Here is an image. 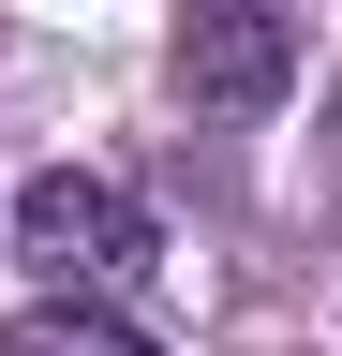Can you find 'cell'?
<instances>
[{"mask_svg": "<svg viewBox=\"0 0 342 356\" xmlns=\"http://www.w3.org/2000/svg\"><path fill=\"white\" fill-rule=\"evenodd\" d=\"M15 267L45 297H75V312H104L119 282H149V208L119 193L104 163H45L15 193Z\"/></svg>", "mask_w": 342, "mask_h": 356, "instance_id": "obj_1", "label": "cell"}, {"mask_svg": "<svg viewBox=\"0 0 342 356\" xmlns=\"http://www.w3.org/2000/svg\"><path fill=\"white\" fill-rule=\"evenodd\" d=\"M179 89L224 104V119L283 104V89H297V15H283V0H194V15H179Z\"/></svg>", "mask_w": 342, "mask_h": 356, "instance_id": "obj_2", "label": "cell"}, {"mask_svg": "<svg viewBox=\"0 0 342 356\" xmlns=\"http://www.w3.org/2000/svg\"><path fill=\"white\" fill-rule=\"evenodd\" d=\"M0 356H164L149 327H119V312H75V297H30L15 327H0Z\"/></svg>", "mask_w": 342, "mask_h": 356, "instance_id": "obj_3", "label": "cell"}]
</instances>
